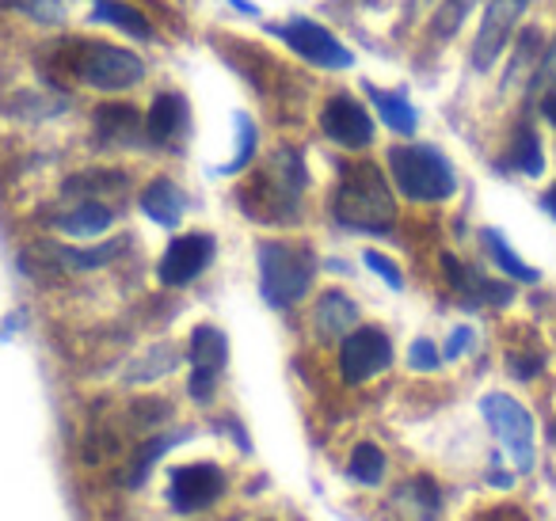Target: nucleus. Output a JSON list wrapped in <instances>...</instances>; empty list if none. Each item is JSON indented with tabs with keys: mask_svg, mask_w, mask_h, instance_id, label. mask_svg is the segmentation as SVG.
Returning <instances> with one entry per match:
<instances>
[{
	"mask_svg": "<svg viewBox=\"0 0 556 521\" xmlns=\"http://www.w3.org/2000/svg\"><path fill=\"white\" fill-rule=\"evenodd\" d=\"M225 358H229V343H225L222 331L210 328V323L194 328V335H191V366L217 373V369L225 366Z\"/></svg>",
	"mask_w": 556,
	"mask_h": 521,
	"instance_id": "nucleus-16",
	"label": "nucleus"
},
{
	"mask_svg": "<svg viewBox=\"0 0 556 521\" xmlns=\"http://www.w3.org/2000/svg\"><path fill=\"white\" fill-rule=\"evenodd\" d=\"M480 411H484L488 427L500 434L503 449L510 453L518 472H530L533 468V419L515 396L507 392H492V396L480 399Z\"/></svg>",
	"mask_w": 556,
	"mask_h": 521,
	"instance_id": "nucleus-4",
	"label": "nucleus"
},
{
	"mask_svg": "<svg viewBox=\"0 0 556 521\" xmlns=\"http://www.w3.org/2000/svg\"><path fill=\"white\" fill-rule=\"evenodd\" d=\"M510 164H515L518 171H526V176H541V168H545V156H541L538 134L518 130L515 149H510Z\"/></svg>",
	"mask_w": 556,
	"mask_h": 521,
	"instance_id": "nucleus-23",
	"label": "nucleus"
},
{
	"mask_svg": "<svg viewBox=\"0 0 556 521\" xmlns=\"http://www.w3.org/2000/svg\"><path fill=\"white\" fill-rule=\"evenodd\" d=\"M317 275V259L309 247L282 244V240H263L260 244V290L270 308H290L302 301Z\"/></svg>",
	"mask_w": 556,
	"mask_h": 521,
	"instance_id": "nucleus-2",
	"label": "nucleus"
},
{
	"mask_svg": "<svg viewBox=\"0 0 556 521\" xmlns=\"http://www.w3.org/2000/svg\"><path fill=\"white\" fill-rule=\"evenodd\" d=\"M252 149H255V126L248 115H237V156H232L229 164H225V176H232V171H240L248 161H252Z\"/></svg>",
	"mask_w": 556,
	"mask_h": 521,
	"instance_id": "nucleus-24",
	"label": "nucleus"
},
{
	"mask_svg": "<svg viewBox=\"0 0 556 521\" xmlns=\"http://www.w3.org/2000/svg\"><path fill=\"white\" fill-rule=\"evenodd\" d=\"M111 221H115V214L103 202H80L73 214L62 217V229L70 237H100V232L111 229Z\"/></svg>",
	"mask_w": 556,
	"mask_h": 521,
	"instance_id": "nucleus-18",
	"label": "nucleus"
},
{
	"mask_svg": "<svg viewBox=\"0 0 556 521\" xmlns=\"http://www.w3.org/2000/svg\"><path fill=\"white\" fill-rule=\"evenodd\" d=\"M123 244H103V247H54V255L62 263H70L73 270H96L103 263H111Z\"/></svg>",
	"mask_w": 556,
	"mask_h": 521,
	"instance_id": "nucleus-22",
	"label": "nucleus"
},
{
	"mask_svg": "<svg viewBox=\"0 0 556 521\" xmlns=\"http://www.w3.org/2000/svg\"><path fill=\"white\" fill-rule=\"evenodd\" d=\"M538 80H556V42H553V50L545 54V65H541V77Z\"/></svg>",
	"mask_w": 556,
	"mask_h": 521,
	"instance_id": "nucleus-30",
	"label": "nucleus"
},
{
	"mask_svg": "<svg viewBox=\"0 0 556 521\" xmlns=\"http://www.w3.org/2000/svg\"><path fill=\"white\" fill-rule=\"evenodd\" d=\"M214 259V237L206 232H187V237L172 240L168 252L161 259V282L164 285H187L202 275Z\"/></svg>",
	"mask_w": 556,
	"mask_h": 521,
	"instance_id": "nucleus-11",
	"label": "nucleus"
},
{
	"mask_svg": "<svg viewBox=\"0 0 556 521\" xmlns=\"http://www.w3.org/2000/svg\"><path fill=\"white\" fill-rule=\"evenodd\" d=\"M348 472H351V480H358V483H366V487H374V483H381V475H386V453H381L374 442L355 445Z\"/></svg>",
	"mask_w": 556,
	"mask_h": 521,
	"instance_id": "nucleus-20",
	"label": "nucleus"
},
{
	"mask_svg": "<svg viewBox=\"0 0 556 521\" xmlns=\"http://www.w3.org/2000/svg\"><path fill=\"white\" fill-rule=\"evenodd\" d=\"M389 361H393V343L378 328H355L340 346V369L348 384L370 381L381 369H389Z\"/></svg>",
	"mask_w": 556,
	"mask_h": 521,
	"instance_id": "nucleus-6",
	"label": "nucleus"
},
{
	"mask_svg": "<svg viewBox=\"0 0 556 521\" xmlns=\"http://www.w3.org/2000/svg\"><path fill=\"white\" fill-rule=\"evenodd\" d=\"M370 96L374 111L381 115V123L389 126L393 134H416V107H412L404 96H393V92H381V88H366Z\"/></svg>",
	"mask_w": 556,
	"mask_h": 521,
	"instance_id": "nucleus-15",
	"label": "nucleus"
},
{
	"mask_svg": "<svg viewBox=\"0 0 556 521\" xmlns=\"http://www.w3.org/2000/svg\"><path fill=\"white\" fill-rule=\"evenodd\" d=\"M172 442H176V437H156V442H149V445H146V449H141V453H138V460H134V472H130V483H141V475H146V468H149V465H153V460H156V457H161V453H164V449H168V445H172Z\"/></svg>",
	"mask_w": 556,
	"mask_h": 521,
	"instance_id": "nucleus-25",
	"label": "nucleus"
},
{
	"mask_svg": "<svg viewBox=\"0 0 556 521\" xmlns=\"http://www.w3.org/2000/svg\"><path fill=\"white\" fill-rule=\"evenodd\" d=\"M469 343H472V331L469 328H457L454 335H450V343H446V358H462Z\"/></svg>",
	"mask_w": 556,
	"mask_h": 521,
	"instance_id": "nucleus-29",
	"label": "nucleus"
},
{
	"mask_svg": "<svg viewBox=\"0 0 556 521\" xmlns=\"http://www.w3.org/2000/svg\"><path fill=\"white\" fill-rule=\"evenodd\" d=\"M270 31L287 42L298 58L320 65V69H348V65L355 62V54H351L332 31L313 24V20H290V24H278V27H270Z\"/></svg>",
	"mask_w": 556,
	"mask_h": 521,
	"instance_id": "nucleus-5",
	"label": "nucleus"
},
{
	"mask_svg": "<svg viewBox=\"0 0 556 521\" xmlns=\"http://www.w3.org/2000/svg\"><path fill=\"white\" fill-rule=\"evenodd\" d=\"M222 491H225L222 468H214V465H184V468H176V472H172L168 503H172V510L191 513V510L210 506L217 495H222Z\"/></svg>",
	"mask_w": 556,
	"mask_h": 521,
	"instance_id": "nucleus-8",
	"label": "nucleus"
},
{
	"mask_svg": "<svg viewBox=\"0 0 556 521\" xmlns=\"http://www.w3.org/2000/svg\"><path fill=\"white\" fill-rule=\"evenodd\" d=\"M96 20H103V24L134 35V39H153V24H149L138 9H130V4H118V0H100V4H96Z\"/></svg>",
	"mask_w": 556,
	"mask_h": 521,
	"instance_id": "nucleus-19",
	"label": "nucleus"
},
{
	"mask_svg": "<svg viewBox=\"0 0 556 521\" xmlns=\"http://www.w3.org/2000/svg\"><path fill=\"white\" fill-rule=\"evenodd\" d=\"M545 209H548V214L556 217V183H553V191L545 194Z\"/></svg>",
	"mask_w": 556,
	"mask_h": 521,
	"instance_id": "nucleus-32",
	"label": "nucleus"
},
{
	"mask_svg": "<svg viewBox=\"0 0 556 521\" xmlns=\"http://www.w3.org/2000/svg\"><path fill=\"white\" fill-rule=\"evenodd\" d=\"M80 77L100 92H123V88L141 85L146 65H141L138 54L123 47H92V54L80 62Z\"/></svg>",
	"mask_w": 556,
	"mask_h": 521,
	"instance_id": "nucleus-7",
	"label": "nucleus"
},
{
	"mask_svg": "<svg viewBox=\"0 0 556 521\" xmlns=\"http://www.w3.org/2000/svg\"><path fill=\"white\" fill-rule=\"evenodd\" d=\"M408 361H412V369H424V373H431V369H439V351H434L431 339H416V343H412Z\"/></svg>",
	"mask_w": 556,
	"mask_h": 521,
	"instance_id": "nucleus-26",
	"label": "nucleus"
},
{
	"mask_svg": "<svg viewBox=\"0 0 556 521\" xmlns=\"http://www.w3.org/2000/svg\"><path fill=\"white\" fill-rule=\"evenodd\" d=\"M179 123H184V100L172 92L156 96L153 107H149V115H146V138L153 141V145H168V141L179 134Z\"/></svg>",
	"mask_w": 556,
	"mask_h": 521,
	"instance_id": "nucleus-14",
	"label": "nucleus"
},
{
	"mask_svg": "<svg viewBox=\"0 0 556 521\" xmlns=\"http://www.w3.org/2000/svg\"><path fill=\"white\" fill-rule=\"evenodd\" d=\"M358 320V308L348 301V293H325L317 305V328L325 331V335H343L348 328H355Z\"/></svg>",
	"mask_w": 556,
	"mask_h": 521,
	"instance_id": "nucleus-17",
	"label": "nucleus"
},
{
	"mask_svg": "<svg viewBox=\"0 0 556 521\" xmlns=\"http://www.w3.org/2000/svg\"><path fill=\"white\" fill-rule=\"evenodd\" d=\"M214 377L217 373H210V369H194V373H191V396L194 399H210V396H214Z\"/></svg>",
	"mask_w": 556,
	"mask_h": 521,
	"instance_id": "nucleus-28",
	"label": "nucleus"
},
{
	"mask_svg": "<svg viewBox=\"0 0 556 521\" xmlns=\"http://www.w3.org/2000/svg\"><path fill=\"white\" fill-rule=\"evenodd\" d=\"M545 115H548V123L556 126V92H553V96H548V100H545Z\"/></svg>",
	"mask_w": 556,
	"mask_h": 521,
	"instance_id": "nucleus-31",
	"label": "nucleus"
},
{
	"mask_svg": "<svg viewBox=\"0 0 556 521\" xmlns=\"http://www.w3.org/2000/svg\"><path fill=\"white\" fill-rule=\"evenodd\" d=\"M320 126L325 134L343 149H366L374 141V123L366 107L351 96H332L320 111Z\"/></svg>",
	"mask_w": 556,
	"mask_h": 521,
	"instance_id": "nucleus-10",
	"label": "nucleus"
},
{
	"mask_svg": "<svg viewBox=\"0 0 556 521\" xmlns=\"http://www.w3.org/2000/svg\"><path fill=\"white\" fill-rule=\"evenodd\" d=\"M336 217L358 232H389L396 221L393 191L374 164H351L336 191Z\"/></svg>",
	"mask_w": 556,
	"mask_h": 521,
	"instance_id": "nucleus-1",
	"label": "nucleus"
},
{
	"mask_svg": "<svg viewBox=\"0 0 556 521\" xmlns=\"http://www.w3.org/2000/svg\"><path fill=\"white\" fill-rule=\"evenodd\" d=\"M141 209H146L149 221L172 229V225H179V217H184V191H179L172 179H153V183L141 191Z\"/></svg>",
	"mask_w": 556,
	"mask_h": 521,
	"instance_id": "nucleus-12",
	"label": "nucleus"
},
{
	"mask_svg": "<svg viewBox=\"0 0 556 521\" xmlns=\"http://www.w3.org/2000/svg\"><path fill=\"white\" fill-rule=\"evenodd\" d=\"M141 130H146V126H141L134 107L108 103V107L96 111V134H100V141H108V145H130V141H138Z\"/></svg>",
	"mask_w": 556,
	"mask_h": 521,
	"instance_id": "nucleus-13",
	"label": "nucleus"
},
{
	"mask_svg": "<svg viewBox=\"0 0 556 521\" xmlns=\"http://www.w3.org/2000/svg\"><path fill=\"white\" fill-rule=\"evenodd\" d=\"M484 247H488V252H492V259L500 263V267L507 270L510 278H518V282H538V270H533V267H526V263L518 259L515 252H510V247H507V240H503L495 229H484Z\"/></svg>",
	"mask_w": 556,
	"mask_h": 521,
	"instance_id": "nucleus-21",
	"label": "nucleus"
},
{
	"mask_svg": "<svg viewBox=\"0 0 556 521\" xmlns=\"http://www.w3.org/2000/svg\"><path fill=\"white\" fill-rule=\"evenodd\" d=\"M363 259H366V267H370L378 278H386V282L393 285V290H401V285H404V278H401V270H396V263H389L381 252H366Z\"/></svg>",
	"mask_w": 556,
	"mask_h": 521,
	"instance_id": "nucleus-27",
	"label": "nucleus"
},
{
	"mask_svg": "<svg viewBox=\"0 0 556 521\" xmlns=\"http://www.w3.org/2000/svg\"><path fill=\"white\" fill-rule=\"evenodd\" d=\"M526 4H530V0H492V4H488L484 24H480L477 42H472V65H477V69L495 65V58L503 54V47H507L510 31H515Z\"/></svg>",
	"mask_w": 556,
	"mask_h": 521,
	"instance_id": "nucleus-9",
	"label": "nucleus"
},
{
	"mask_svg": "<svg viewBox=\"0 0 556 521\" xmlns=\"http://www.w3.org/2000/svg\"><path fill=\"white\" fill-rule=\"evenodd\" d=\"M389 171L401 194L412 202H442L457 187L450 161L431 145H396L389 153Z\"/></svg>",
	"mask_w": 556,
	"mask_h": 521,
	"instance_id": "nucleus-3",
	"label": "nucleus"
}]
</instances>
